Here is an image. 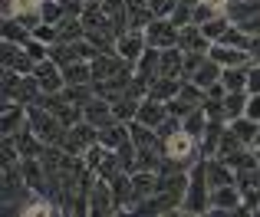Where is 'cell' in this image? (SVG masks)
<instances>
[{
	"instance_id": "8fae6325",
	"label": "cell",
	"mask_w": 260,
	"mask_h": 217,
	"mask_svg": "<svg viewBox=\"0 0 260 217\" xmlns=\"http://www.w3.org/2000/svg\"><path fill=\"white\" fill-rule=\"evenodd\" d=\"M26 125V105L23 102H4V119H0V132L17 135Z\"/></svg>"
},
{
	"instance_id": "83f0119b",
	"label": "cell",
	"mask_w": 260,
	"mask_h": 217,
	"mask_svg": "<svg viewBox=\"0 0 260 217\" xmlns=\"http://www.w3.org/2000/svg\"><path fill=\"white\" fill-rule=\"evenodd\" d=\"M201 30H204V37H208L211 43H217V40L231 30V17L228 13H217V17H211L208 23H201Z\"/></svg>"
},
{
	"instance_id": "7c38bea8",
	"label": "cell",
	"mask_w": 260,
	"mask_h": 217,
	"mask_svg": "<svg viewBox=\"0 0 260 217\" xmlns=\"http://www.w3.org/2000/svg\"><path fill=\"white\" fill-rule=\"evenodd\" d=\"M99 141L115 152V148H122L125 141H132V128H128V122H112V125L99 128Z\"/></svg>"
},
{
	"instance_id": "4dcf8cb0",
	"label": "cell",
	"mask_w": 260,
	"mask_h": 217,
	"mask_svg": "<svg viewBox=\"0 0 260 217\" xmlns=\"http://www.w3.org/2000/svg\"><path fill=\"white\" fill-rule=\"evenodd\" d=\"M40 13H43V23H59V20L66 17L59 0H40Z\"/></svg>"
},
{
	"instance_id": "3957f363",
	"label": "cell",
	"mask_w": 260,
	"mask_h": 217,
	"mask_svg": "<svg viewBox=\"0 0 260 217\" xmlns=\"http://www.w3.org/2000/svg\"><path fill=\"white\" fill-rule=\"evenodd\" d=\"M244 204V191L237 185H224V188H211V217H228Z\"/></svg>"
},
{
	"instance_id": "5b68a950",
	"label": "cell",
	"mask_w": 260,
	"mask_h": 217,
	"mask_svg": "<svg viewBox=\"0 0 260 217\" xmlns=\"http://www.w3.org/2000/svg\"><path fill=\"white\" fill-rule=\"evenodd\" d=\"M95 141H99V128L95 125H89V122H79V125H73L70 132H66V141H63V148L70 155H83L86 148H92Z\"/></svg>"
},
{
	"instance_id": "cb8c5ba5",
	"label": "cell",
	"mask_w": 260,
	"mask_h": 217,
	"mask_svg": "<svg viewBox=\"0 0 260 217\" xmlns=\"http://www.w3.org/2000/svg\"><path fill=\"white\" fill-rule=\"evenodd\" d=\"M208 122H211V119H208V112H204V108L198 105V108H191V112L181 119V125H184V132H188V135L201 138V135L208 132Z\"/></svg>"
},
{
	"instance_id": "60d3db41",
	"label": "cell",
	"mask_w": 260,
	"mask_h": 217,
	"mask_svg": "<svg viewBox=\"0 0 260 217\" xmlns=\"http://www.w3.org/2000/svg\"><path fill=\"white\" fill-rule=\"evenodd\" d=\"M204 4H211V7H214V10H228V4H231V0H204Z\"/></svg>"
},
{
	"instance_id": "484cf974",
	"label": "cell",
	"mask_w": 260,
	"mask_h": 217,
	"mask_svg": "<svg viewBox=\"0 0 260 217\" xmlns=\"http://www.w3.org/2000/svg\"><path fill=\"white\" fill-rule=\"evenodd\" d=\"M139 105H142V99L119 96V99L112 102V112H115V119H119V122H135V115H139Z\"/></svg>"
},
{
	"instance_id": "d590c367",
	"label": "cell",
	"mask_w": 260,
	"mask_h": 217,
	"mask_svg": "<svg viewBox=\"0 0 260 217\" xmlns=\"http://www.w3.org/2000/svg\"><path fill=\"white\" fill-rule=\"evenodd\" d=\"M168 112H172V115H178V119H184V115H188L191 112V108H198V105H191L188 102V99H181V96H175V99H168Z\"/></svg>"
},
{
	"instance_id": "6da1fadb",
	"label": "cell",
	"mask_w": 260,
	"mask_h": 217,
	"mask_svg": "<svg viewBox=\"0 0 260 217\" xmlns=\"http://www.w3.org/2000/svg\"><path fill=\"white\" fill-rule=\"evenodd\" d=\"M211 211V185H208V158H198L188 168V191L181 198V211L178 214H208Z\"/></svg>"
},
{
	"instance_id": "7402d4cb",
	"label": "cell",
	"mask_w": 260,
	"mask_h": 217,
	"mask_svg": "<svg viewBox=\"0 0 260 217\" xmlns=\"http://www.w3.org/2000/svg\"><path fill=\"white\" fill-rule=\"evenodd\" d=\"M224 13L231 17V23H244V20H250V17L260 13V0H231Z\"/></svg>"
},
{
	"instance_id": "d6986e66",
	"label": "cell",
	"mask_w": 260,
	"mask_h": 217,
	"mask_svg": "<svg viewBox=\"0 0 260 217\" xmlns=\"http://www.w3.org/2000/svg\"><path fill=\"white\" fill-rule=\"evenodd\" d=\"M247 99H250V92H247V89L228 92V96H224V122H234V119H241V115L247 112Z\"/></svg>"
},
{
	"instance_id": "ffe728a7",
	"label": "cell",
	"mask_w": 260,
	"mask_h": 217,
	"mask_svg": "<svg viewBox=\"0 0 260 217\" xmlns=\"http://www.w3.org/2000/svg\"><path fill=\"white\" fill-rule=\"evenodd\" d=\"M63 79H66V86L92 83V59H76V63L63 66Z\"/></svg>"
},
{
	"instance_id": "836d02e7",
	"label": "cell",
	"mask_w": 260,
	"mask_h": 217,
	"mask_svg": "<svg viewBox=\"0 0 260 217\" xmlns=\"http://www.w3.org/2000/svg\"><path fill=\"white\" fill-rule=\"evenodd\" d=\"M181 128H184V125H181V119L168 112L165 119H161V125L155 128V132H158V138H161V141H168V138H172V135H178V132H181Z\"/></svg>"
},
{
	"instance_id": "5bb4252c",
	"label": "cell",
	"mask_w": 260,
	"mask_h": 217,
	"mask_svg": "<svg viewBox=\"0 0 260 217\" xmlns=\"http://www.w3.org/2000/svg\"><path fill=\"white\" fill-rule=\"evenodd\" d=\"M132 188H135V201L152 198V194L158 191V171H148V168L132 171Z\"/></svg>"
},
{
	"instance_id": "f1b7e54d",
	"label": "cell",
	"mask_w": 260,
	"mask_h": 217,
	"mask_svg": "<svg viewBox=\"0 0 260 217\" xmlns=\"http://www.w3.org/2000/svg\"><path fill=\"white\" fill-rule=\"evenodd\" d=\"M30 37H33V33L26 30V26L20 23L17 17H4V40H10V43H20V46H23Z\"/></svg>"
},
{
	"instance_id": "e575fe53",
	"label": "cell",
	"mask_w": 260,
	"mask_h": 217,
	"mask_svg": "<svg viewBox=\"0 0 260 217\" xmlns=\"http://www.w3.org/2000/svg\"><path fill=\"white\" fill-rule=\"evenodd\" d=\"M178 7V0H148V10H152V17H172Z\"/></svg>"
},
{
	"instance_id": "ac0fdd59",
	"label": "cell",
	"mask_w": 260,
	"mask_h": 217,
	"mask_svg": "<svg viewBox=\"0 0 260 217\" xmlns=\"http://www.w3.org/2000/svg\"><path fill=\"white\" fill-rule=\"evenodd\" d=\"M59 30V43H79V40H86V23L79 17H63L56 23Z\"/></svg>"
},
{
	"instance_id": "ab89813d",
	"label": "cell",
	"mask_w": 260,
	"mask_h": 217,
	"mask_svg": "<svg viewBox=\"0 0 260 217\" xmlns=\"http://www.w3.org/2000/svg\"><path fill=\"white\" fill-rule=\"evenodd\" d=\"M247 53H250V59H254V63H260V33H257V37H250Z\"/></svg>"
},
{
	"instance_id": "74e56055",
	"label": "cell",
	"mask_w": 260,
	"mask_h": 217,
	"mask_svg": "<svg viewBox=\"0 0 260 217\" xmlns=\"http://www.w3.org/2000/svg\"><path fill=\"white\" fill-rule=\"evenodd\" d=\"M244 115H250L254 122H260V92H250V99H247V112Z\"/></svg>"
},
{
	"instance_id": "d4e9b609",
	"label": "cell",
	"mask_w": 260,
	"mask_h": 217,
	"mask_svg": "<svg viewBox=\"0 0 260 217\" xmlns=\"http://www.w3.org/2000/svg\"><path fill=\"white\" fill-rule=\"evenodd\" d=\"M247 79H250V63L247 66H231V69H224L221 83L228 86V92H237V89H247Z\"/></svg>"
},
{
	"instance_id": "7bdbcfd3",
	"label": "cell",
	"mask_w": 260,
	"mask_h": 217,
	"mask_svg": "<svg viewBox=\"0 0 260 217\" xmlns=\"http://www.w3.org/2000/svg\"><path fill=\"white\" fill-rule=\"evenodd\" d=\"M257 145H260V128H257Z\"/></svg>"
},
{
	"instance_id": "f6af8a7d",
	"label": "cell",
	"mask_w": 260,
	"mask_h": 217,
	"mask_svg": "<svg viewBox=\"0 0 260 217\" xmlns=\"http://www.w3.org/2000/svg\"><path fill=\"white\" fill-rule=\"evenodd\" d=\"M142 4H148V0H142Z\"/></svg>"
},
{
	"instance_id": "44dd1931",
	"label": "cell",
	"mask_w": 260,
	"mask_h": 217,
	"mask_svg": "<svg viewBox=\"0 0 260 217\" xmlns=\"http://www.w3.org/2000/svg\"><path fill=\"white\" fill-rule=\"evenodd\" d=\"M221 76H224V66L217 63V59H211V56H208V59H204V63L194 69V76H191V79H194L198 86H204V89H208V86H214Z\"/></svg>"
},
{
	"instance_id": "2e32d148",
	"label": "cell",
	"mask_w": 260,
	"mask_h": 217,
	"mask_svg": "<svg viewBox=\"0 0 260 217\" xmlns=\"http://www.w3.org/2000/svg\"><path fill=\"white\" fill-rule=\"evenodd\" d=\"M168 115V105L165 102H158V99H142V105H139V115L135 119L139 122H145V125H152V128H158L161 125V119Z\"/></svg>"
},
{
	"instance_id": "277c9868",
	"label": "cell",
	"mask_w": 260,
	"mask_h": 217,
	"mask_svg": "<svg viewBox=\"0 0 260 217\" xmlns=\"http://www.w3.org/2000/svg\"><path fill=\"white\" fill-rule=\"evenodd\" d=\"M33 76H37V83H40V89L43 92H63L66 89V79H63V66L56 63V59H40L37 63V69H33Z\"/></svg>"
},
{
	"instance_id": "8992f818",
	"label": "cell",
	"mask_w": 260,
	"mask_h": 217,
	"mask_svg": "<svg viewBox=\"0 0 260 217\" xmlns=\"http://www.w3.org/2000/svg\"><path fill=\"white\" fill-rule=\"evenodd\" d=\"M145 40H148V46H158V50L178 46V26L168 17H155L152 23L145 26Z\"/></svg>"
},
{
	"instance_id": "30bf717a",
	"label": "cell",
	"mask_w": 260,
	"mask_h": 217,
	"mask_svg": "<svg viewBox=\"0 0 260 217\" xmlns=\"http://www.w3.org/2000/svg\"><path fill=\"white\" fill-rule=\"evenodd\" d=\"M208 185L211 188H224V185H237V171L228 165L224 158H208Z\"/></svg>"
},
{
	"instance_id": "b9f144b4",
	"label": "cell",
	"mask_w": 260,
	"mask_h": 217,
	"mask_svg": "<svg viewBox=\"0 0 260 217\" xmlns=\"http://www.w3.org/2000/svg\"><path fill=\"white\" fill-rule=\"evenodd\" d=\"M89 4H95V7H102V0H86V7H89Z\"/></svg>"
},
{
	"instance_id": "f546056e",
	"label": "cell",
	"mask_w": 260,
	"mask_h": 217,
	"mask_svg": "<svg viewBox=\"0 0 260 217\" xmlns=\"http://www.w3.org/2000/svg\"><path fill=\"white\" fill-rule=\"evenodd\" d=\"M119 171H125V168H122V161H119V152H112V148H109L106 158L99 161V168H95V174H99V178H106V181H112Z\"/></svg>"
},
{
	"instance_id": "7a4b0ae2",
	"label": "cell",
	"mask_w": 260,
	"mask_h": 217,
	"mask_svg": "<svg viewBox=\"0 0 260 217\" xmlns=\"http://www.w3.org/2000/svg\"><path fill=\"white\" fill-rule=\"evenodd\" d=\"M89 214L92 217H109L119 214V201H115V191L106 178H95L92 191H89Z\"/></svg>"
},
{
	"instance_id": "ba28073f",
	"label": "cell",
	"mask_w": 260,
	"mask_h": 217,
	"mask_svg": "<svg viewBox=\"0 0 260 217\" xmlns=\"http://www.w3.org/2000/svg\"><path fill=\"white\" fill-rule=\"evenodd\" d=\"M208 56L217 59L224 69H231V66H247V63H254L247 50H241V46H231V43H211V53H208Z\"/></svg>"
},
{
	"instance_id": "d6a6232c",
	"label": "cell",
	"mask_w": 260,
	"mask_h": 217,
	"mask_svg": "<svg viewBox=\"0 0 260 217\" xmlns=\"http://www.w3.org/2000/svg\"><path fill=\"white\" fill-rule=\"evenodd\" d=\"M208 53L211 50H184V79L194 76V69L204 63V59H208Z\"/></svg>"
},
{
	"instance_id": "603a6c76",
	"label": "cell",
	"mask_w": 260,
	"mask_h": 217,
	"mask_svg": "<svg viewBox=\"0 0 260 217\" xmlns=\"http://www.w3.org/2000/svg\"><path fill=\"white\" fill-rule=\"evenodd\" d=\"M231 128L237 132V138L244 141V145H250V148H257V128H260V122H254L250 115H241V119H234V122H228Z\"/></svg>"
},
{
	"instance_id": "ee69618b",
	"label": "cell",
	"mask_w": 260,
	"mask_h": 217,
	"mask_svg": "<svg viewBox=\"0 0 260 217\" xmlns=\"http://www.w3.org/2000/svg\"><path fill=\"white\" fill-rule=\"evenodd\" d=\"M257 155H260V145H257Z\"/></svg>"
},
{
	"instance_id": "4fadbf2b",
	"label": "cell",
	"mask_w": 260,
	"mask_h": 217,
	"mask_svg": "<svg viewBox=\"0 0 260 217\" xmlns=\"http://www.w3.org/2000/svg\"><path fill=\"white\" fill-rule=\"evenodd\" d=\"M178 46L181 50H211V40L204 37V30L198 23H188L178 30Z\"/></svg>"
},
{
	"instance_id": "9a60e30c",
	"label": "cell",
	"mask_w": 260,
	"mask_h": 217,
	"mask_svg": "<svg viewBox=\"0 0 260 217\" xmlns=\"http://www.w3.org/2000/svg\"><path fill=\"white\" fill-rule=\"evenodd\" d=\"M178 89H181V79H178V76H165V73H161V76L155 79L152 86H148V99L168 102V99H175V96H178Z\"/></svg>"
},
{
	"instance_id": "9c48e42d",
	"label": "cell",
	"mask_w": 260,
	"mask_h": 217,
	"mask_svg": "<svg viewBox=\"0 0 260 217\" xmlns=\"http://www.w3.org/2000/svg\"><path fill=\"white\" fill-rule=\"evenodd\" d=\"M83 112H86V122H89V125H95V128H106V125H112V122H119V119H115V112H112V102L102 99V96H95Z\"/></svg>"
},
{
	"instance_id": "e0dca14e",
	"label": "cell",
	"mask_w": 260,
	"mask_h": 217,
	"mask_svg": "<svg viewBox=\"0 0 260 217\" xmlns=\"http://www.w3.org/2000/svg\"><path fill=\"white\" fill-rule=\"evenodd\" d=\"M244 148H250V145H244V141L237 138V132H234V128L228 125V128L221 132V141H217V158L231 161V158H237V155H241Z\"/></svg>"
},
{
	"instance_id": "f35d334b",
	"label": "cell",
	"mask_w": 260,
	"mask_h": 217,
	"mask_svg": "<svg viewBox=\"0 0 260 217\" xmlns=\"http://www.w3.org/2000/svg\"><path fill=\"white\" fill-rule=\"evenodd\" d=\"M247 92H260V63H250V79H247Z\"/></svg>"
},
{
	"instance_id": "52a82bcc",
	"label": "cell",
	"mask_w": 260,
	"mask_h": 217,
	"mask_svg": "<svg viewBox=\"0 0 260 217\" xmlns=\"http://www.w3.org/2000/svg\"><path fill=\"white\" fill-rule=\"evenodd\" d=\"M148 40H145V30H125L119 40H115V50H119L122 59H128V63H135V59L145 53Z\"/></svg>"
},
{
	"instance_id": "8d00e7d4",
	"label": "cell",
	"mask_w": 260,
	"mask_h": 217,
	"mask_svg": "<svg viewBox=\"0 0 260 217\" xmlns=\"http://www.w3.org/2000/svg\"><path fill=\"white\" fill-rule=\"evenodd\" d=\"M217 13H221V10H214V7H211V4H204V0H201V4L194 7V23L201 26V23H208L211 17H217Z\"/></svg>"
},
{
	"instance_id": "1f68e13d",
	"label": "cell",
	"mask_w": 260,
	"mask_h": 217,
	"mask_svg": "<svg viewBox=\"0 0 260 217\" xmlns=\"http://www.w3.org/2000/svg\"><path fill=\"white\" fill-rule=\"evenodd\" d=\"M217 43H231V46H241V50H247V46H250V33H244L237 23H231V30L224 33Z\"/></svg>"
},
{
	"instance_id": "4316f807",
	"label": "cell",
	"mask_w": 260,
	"mask_h": 217,
	"mask_svg": "<svg viewBox=\"0 0 260 217\" xmlns=\"http://www.w3.org/2000/svg\"><path fill=\"white\" fill-rule=\"evenodd\" d=\"M63 96L66 99H70V102H76V105H89V102H92V99H95V86L92 83H79V86H66V89H63Z\"/></svg>"
}]
</instances>
